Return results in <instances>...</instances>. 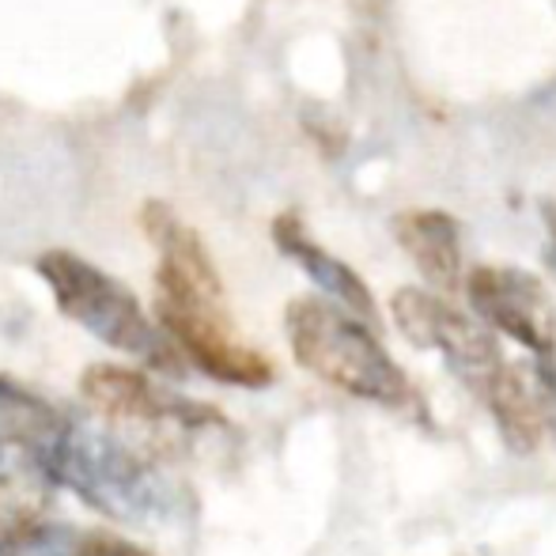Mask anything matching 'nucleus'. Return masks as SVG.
I'll use <instances>...</instances> for the list:
<instances>
[{"label":"nucleus","mask_w":556,"mask_h":556,"mask_svg":"<svg viewBox=\"0 0 556 556\" xmlns=\"http://www.w3.org/2000/svg\"><path fill=\"white\" fill-rule=\"evenodd\" d=\"M481 402L489 405L500 435L515 454H530L542 446L545 425H549V402H545L538 371L530 375L519 364H504L496 379L484 387Z\"/></svg>","instance_id":"obj_9"},{"label":"nucleus","mask_w":556,"mask_h":556,"mask_svg":"<svg viewBox=\"0 0 556 556\" xmlns=\"http://www.w3.org/2000/svg\"><path fill=\"white\" fill-rule=\"evenodd\" d=\"M73 425L46 397L0 375V446L23 451L38 469L61 451Z\"/></svg>","instance_id":"obj_10"},{"label":"nucleus","mask_w":556,"mask_h":556,"mask_svg":"<svg viewBox=\"0 0 556 556\" xmlns=\"http://www.w3.org/2000/svg\"><path fill=\"white\" fill-rule=\"evenodd\" d=\"M466 295L473 315L492 333L511 337L538 359H556V303L534 273L519 265H477L466 273Z\"/></svg>","instance_id":"obj_5"},{"label":"nucleus","mask_w":556,"mask_h":556,"mask_svg":"<svg viewBox=\"0 0 556 556\" xmlns=\"http://www.w3.org/2000/svg\"><path fill=\"white\" fill-rule=\"evenodd\" d=\"M155 326L170 337L190 364L227 387L262 390L273 382V364L242 344L224 311L216 262L201 250H170L155 265Z\"/></svg>","instance_id":"obj_1"},{"label":"nucleus","mask_w":556,"mask_h":556,"mask_svg":"<svg viewBox=\"0 0 556 556\" xmlns=\"http://www.w3.org/2000/svg\"><path fill=\"white\" fill-rule=\"evenodd\" d=\"M285 330L295 364L341 394L390 405V409H405L417 402L413 382L405 379L397 359L382 349L371 326L344 311L341 303L323 300V295H300L288 303Z\"/></svg>","instance_id":"obj_2"},{"label":"nucleus","mask_w":556,"mask_h":556,"mask_svg":"<svg viewBox=\"0 0 556 556\" xmlns=\"http://www.w3.org/2000/svg\"><path fill=\"white\" fill-rule=\"evenodd\" d=\"M390 318L405 341H413L417 349L440 352L446 367L462 379V387L477 397L507 364L489 326L473 323L458 307H451L443 295L425 292V288H397L390 300Z\"/></svg>","instance_id":"obj_4"},{"label":"nucleus","mask_w":556,"mask_h":556,"mask_svg":"<svg viewBox=\"0 0 556 556\" xmlns=\"http://www.w3.org/2000/svg\"><path fill=\"white\" fill-rule=\"evenodd\" d=\"M73 556H76V553H73Z\"/></svg>","instance_id":"obj_13"},{"label":"nucleus","mask_w":556,"mask_h":556,"mask_svg":"<svg viewBox=\"0 0 556 556\" xmlns=\"http://www.w3.org/2000/svg\"><path fill=\"white\" fill-rule=\"evenodd\" d=\"M23 538V522H0V553H12Z\"/></svg>","instance_id":"obj_12"},{"label":"nucleus","mask_w":556,"mask_h":556,"mask_svg":"<svg viewBox=\"0 0 556 556\" xmlns=\"http://www.w3.org/2000/svg\"><path fill=\"white\" fill-rule=\"evenodd\" d=\"M35 269L53 292V303L65 318H73L76 326H84L88 333H96L99 341L125 352V356L144 359L148 367L178 371V349L148 318V311L140 307V300L122 280H114L99 265L84 262L73 250H46L35 262Z\"/></svg>","instance_id":"obj_3"},{"label":"nucleus","mask_w":556,"mask_h":556,"mask_svg":"<svg viewBox=\"0 0 556 556\" xmlns=\"http://www.w3.org/2000/svg\"><path fill=\"white\" fill-rule=\"evenodd\" d=\"M273 242H277L280 254L292 257V262L300 265V269L307 273V277L315 280V285L323 288L333 303H341L344 311H352L356 318H364L367 326L379 318L375 295H371V288L364 285V277H359L352 265H344L341 257H333L323 242L311 239L307 224H303L295 213H280L277 220H273Z\"/></svg>","instance_id":"obj_7"},{"label":"nucleus","mask_w":556,"mask_h":556,"mask_svg":"<svg viewBox=\"0 0 556 556\" xmlns=\"http://www.w3.org/2000/svg\"><path fill=\"white\" fill-rule=\"evenodd\" d=\"M394 239L435 292L462 288V231L440 208H405L394 216Z\"/></svg>","instance_id":"obj_8"},{"label":"nucleus","mask_w":556,"mask_h":556,"mask_svg":"<svg viewBox=\"0 0 556 556\" xmlns=\"http://www.w3.org/2000/svg\"><path fill=\"white\" fill-rule=\"evenodd\" d=\"M80 394L91 409L111 413L144 425H178V428H213L224 425L220 413L205 402H193L175 390L152 382L144 371L122 364H96L80 375Z\"/></svg>","instance_id":"obj_6"},{"label":"nucleus","mask_w":556,"mask_h":556,"mask_svg":"<svg viewBox=\"0 0 556 556\" xmlns=\"http://www.w3.org/2000/svg\"><path fill=\"white\" fill-rule=\"evenodd\" d=\"M542 213H545V231H549V269L556 277V201H545Z\"/></svg>","instance_id":"obj_11"}]
</instances>
